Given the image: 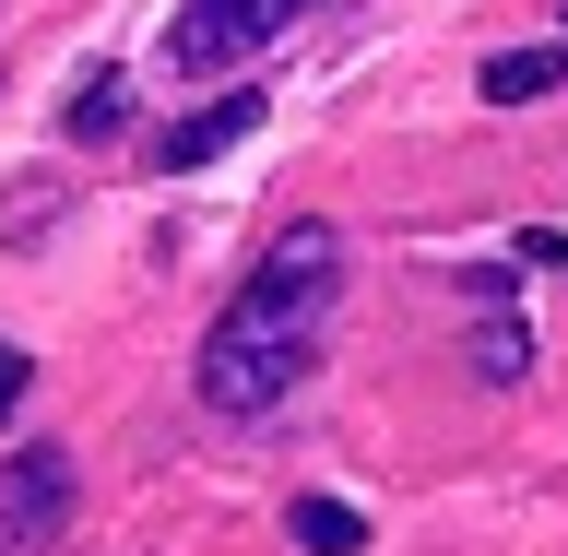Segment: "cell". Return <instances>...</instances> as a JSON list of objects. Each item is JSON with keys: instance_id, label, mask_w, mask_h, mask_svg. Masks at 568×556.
I'll use <instances>...</instances> for the list:
<instances>
[{"instance_id": "6da1fadb", "label": "cell", "mask_w": 568, "mask_h": 556, "mask_svg": "<svg viewBox=\"0 0 568 556\" xmlns=\"http://www.w3.org/2000/svg\"><path fill=\"white\" fill-rule=\"evenodd\" d=\"M332 284H344V237L332 225H284L273 249H261V273L225 296V320L202 332V367H190V391H202L213 415H273L284 391L308 380L320 355V320H332Z\"/></svg>"}, {"instance_id": "7a4b0ae2", "label": "cell", "mask_w": 568, "mask_h": 556, "mask_svg": "<svg viewBox=\"0 0 568 556\" xmlns=\"http://www.w3.org/2000/svg\"><path fill=\"white\" fill-rule=\"evenodd\" d=\"M71 497H83V474H71L60 438H36V451L0 462V556H36L71 533Z\"/></svg>"}, {"instance_id": "3957f363", "label": "cell", "mask_w": 568, "mask_h": 556, "mask_svg": "<svg viewBox=\"0 0 568 556\" xmlns=\"http://www.w3.org/2000/svg\"><path fill=\"white\" fill-rule=\"evenodd\" d=\"M296 12H308V0H190V12L166 24V60L190 71V83H202V71H237L248 48H273Z\"/></svg>"}, {"instance_id": "277c9868", "label": "cell", "mask_w": 568, "mask_h": 556, "mask_svg": "<svg viewBox=\"0 0 568 556\" xmlns=\"http://www.w3.org/2000/svg\"><path fill=\"white\" fill-rule=\"evenodd\" d=\"M248 131H261V95H213V107H190L178 131H154V166L190 178V166H213V154H225V142H248Z\"/></svg>"}, {"instance_id": "5b68a950", "label": "cell", "mask_w": 568, "mask_h": 556, "mask_svg": "<svg viewBox=\"0 0 568 556\" xmlns=\"http://www.w3.org/2000/svg\"><path fill=\"white\" fill-rule=\"evenodd\" d=\"M568 83V48H497L486 60V107H532Z\"/></svg>"}, {"instance_id": "8992f818", "label": "cell", "mask_w": 568, "mask_h": 556, "mask_svg": "<svg viewBox=\"0 0 568 556\" xmlns=\"http://www.w3.org/2000/svg\"><path fill=\"white\" fill-rule=\"evenodd\" d=\"M60 131H71V142H119V131H131V83H119V71H95V83L71 95Z\"/></svg>"}, {"instance_id": "52a82bcc", "label": "cell", "mask_w": 568, "mask_h": 556, "mask_svg": "<svg viewBox=\"0 0 568 556\" xmlns=\"http://www.w3.org/2000/svg\"><path fill=\"white\" fill-rule=\"evenodd\" d=\"M521 367H532V332H521L509 309H486V332H474V380H486V391H509Z\"/></svg>"}, {"instance_id": "ba28073f", "label": "cell", "mask_w": 568, "mask_h": 556, "mask_svg": "<svg viewBox=\"0 0 568 556\" xmlns=\"http://www.w3.org/2000/svg\"><path fill=\"white\" fill-rule=\"evenodd\" d=\"M296 545L308 556H367V522H355L344 497H296Z\"/></svg>"}, {"instance_id": "9c48e42d", "label": "cell", "mask_w": 568, "mask_h": 556, "mask_svg": "<svg viewBox=\"0 0 568 556\" xmlns=\"http://www.w3.org/2000/svg\"><path fill=\"white\" fill-rule=\"evenodd\" d=\"M24 391H36V355H24V344H0V415H12Z\"/></svg>"}, {"instance_id": "30bf717a", "label": "cell", "mask_w": 568, "mask_h": 556, "mask_svg": "<svg viewBox=\"0 0 568 556\" xmlns=\"http://www.w3.org/2000/svg\"><path fill=\"white\" fill-rule=\"evenodd\" d=\"M521 261H545V273H568V225H532V237H521Z\"/></svg>"}, {"instance_id": "8fae6325", "label": "cell", "mask_w": 568, "mask_h": 556, "mask_svg": "<svg viewBox=\"0 0 568 556\" xmlns=\"http://www.w3.org/2000/svg\"><path fill=\"white\" fill-rule=\"evenodd\" d=\"M557 12H568V0H557Z\"/></svg>"}]
</instances>
